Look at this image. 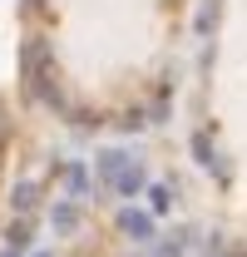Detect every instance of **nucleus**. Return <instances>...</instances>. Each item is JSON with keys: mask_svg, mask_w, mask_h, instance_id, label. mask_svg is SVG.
<instances>
[{"mask_svg": "<svg viewBox=\"0 0 247 257\" xmlns=\"http://www.w3.org/2000/svg\"><path fill=\"white\" fill-rule=\"evenodd\" d=\"M124 227H129L134 237H149V218H144V213H124Z\"/></svg>", "mask_w": 247, "mask_h": 257, "instance_id": "f257e3e1", "label": "nucleus"}, {"mask_svg": "<svg viewBox=\"0 0 247 257\" xmlns=\"http://www.w3.org/2000/svg\"><path fill=\"white\" fill-rule=\"evenodd\" d=\"M74 223H79L74 208H55V227H74Z\"/></svg>", "mask_w": 247, "mask_h": 257, "instance_id": "f03ea898", "label": "nucleus"}]
</instances>
